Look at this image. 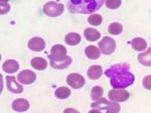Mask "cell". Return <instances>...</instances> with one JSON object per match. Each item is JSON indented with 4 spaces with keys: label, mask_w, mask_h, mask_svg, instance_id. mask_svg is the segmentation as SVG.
<instances>
[{
    "label": "cell",
    "mask_w": 151,
    "mask_h": 113,
    "mask_svg": "<svg viewBox=\"0 0 151 113\" xmlns=\"http://www.w3.org/2000/svg\"><path fill=\"white\" fill-rule=\"evenodd\" d=\"M102 53L105 55H110L114 52L116 48V43L111 37L104 36L98 43Z\"/></svg>",
    "instance_id": "cell-6"
},
{
    "label": "cell",
    "mask_w": 151,
    "mask_h": 113,
    "mask_svg": "<svg viewBox=\"0 0 151 113\" xmlns=\"http://www.w3.org/2000/svg\"><path fill=\"white\" fill-rule=\"evenodd\" d=\"M6 84L7 89L14 93H21L23 91V87L19 84L14 76H6Z\"/></svg>",
    "instance_id": "cell-11"
},
{
    "label": "cell",
    "mask_w": 151,
    "mask_h": 113,
    "mask_svg": "<svg viewBox=\"0 0 151 113\" xmlns=\"http://www.w3.org/2000/svg\"><path fill=\"white\" fill-rule=\"evenodd\" d=\"M51 55H48L50 65L56 69H64L72 63L70 56L67 55V49L62 44L54 45L51 50Z\"/></svg>",
    "instance_id": "cell-2"
},
{
    "label": "cell",
    "mask_w": 151,
    "mask_h": 113,
    "mask_svg": "<svg viewBox=\"0 0 151 113\" xmlns=\"http://www.w3.org/2000/svg\"><path fill=\"white\" fill-rule=\"evenodd\" d=\"M32 67L38 70H43L47 67V62L43 58L35 57L31 61Z\"/></svg>",
    "instance_id": "cell-17"
},
{
    "label": "cell",
    "mask_w": 151,
    "mask_h": 113,
    "mask_svg": "<svg viewBox=\"0 0 151 113\" xmlns=\"http://www.w3.org/2000/svg\"><path fill=\"white\" fill-rule=\"evenodd\" d=\"M129 69V64L122 63L111 66L104 74L111 78V85L114 89H125L132 85L135 80V77Z\"/></svg>",
    "instance_id": "cell-1"
},
{
    "label": "cell",
    "mask_w": 151,
    "mask_h": 113,
    "mask_svg": "<svg viewBox=\"0 0 151 113\" xmlns=\"http://www.w3.org/2000/svg\"><path fill=\"white\" fill-rule=\"evenodd\" d=\"M102 0H73L68 1V10L72 13L91 14L98 11L103 6Z\"/></svg>",
    "instance_id": "cell-3"
},
{
    "label": "cell",
    "mask_w": 151,
    "mask_h": 113,
    "mask_svg": "<svg viewBox=\"0 0 151 113\" xmlns=\"http://www.w3.org/2000/svg\"><path fill=\"white\" fill-rule=\"evenodd\" d=\"M104 94V89L102 87L97 86L93 87L91 90V98L93 101H97L100 99Z\"/></svg>",
    "instance_id": "cell-23"
},
{
    "label": "cell",
    "mask_w": 151,
    "mask_h": 113,
    "mask_svg": "<svg viewBox=\"0 0 151 113\" xmlns=\"http://www.w3.org/2000/svg\"><path fill=\"white\" fill-rule=\"evenodd\" d=\"M29 107V102L24 98L17 99L12 103V108L17 112H24L28 110Z\"/></svg>",
    "instance_id": "cell-12"
},
{
    "label": "cell",
    "mask_w": 151,
    "mask_h": 113,
    "mask_svg": "<svg viewBox=\"0 0 151 113\" xmlns=\"http://www.w3.org/2000/svg\"><path fill=\"white\" fill-rule=\"evenodd\" d=\"M71 94L70 89L67 87H60L57 89L55 92L56 97L60 99H66L70 96Z\"/></svg>",
    "instance_id": "cell-21"
},
{
    "label": "cell",
    "mask_w": 151,
    "mask_h": 113,
    "mask_svg": "<svg viewBox=\"0 0 151 113\" xmlns=\"http://www.w3.org/2000/svg\"><path fill=\"white\" fill-rule=\"evenodd\" d=\"M122 4V1H106V5L107 8L111 9H114L119 8Z\"/></svg>",
    "instance_id": "cell-25"
},
{
    "label": "cell",
    "mask_w": 151,
    "mask_h": 113,
    "mask_svg": "<svg viewBox=\"0 0 151 113\" xmlns=\"http://www.w3.org/2000/svg\"><path fill=\"white\" fill-rule=\"evenodd\" d=\"M88 20L90 24L93 26H98L102 23V17L99 14H95L88 16Z\"/></svg>",
    "instance_id": "cell-24"
},
{
    "label": "cell",
    "mask_w": 151,
    "mask_h": 113,
    "mask_svg": "<svg viewBox=\"0 0 151 113\" xmlns=\"http://www.w3.org/2000/svg\"><path fill=\"white\" fill-rule=\"evenodd\" d=\"M88 113H102L100 112L99 110L98 109H93V110H91L89 111Z\"/></svg>",
    "instance_id": "cell-29"
},
{
    "label": "cell",
    "mask_w": 151,
    "mask_h": 113,
    "mask_svg": "<svg viewBox=\"0 0 151 113\" xmlns=\"http://www.w3.org/2000/svg\"><path fill=\"white\" fill-rule=\"evenodd\" d=\"M63 113H80V112L73 108H67L64 110Z\"/></svg>",
    "instance_id": "cell-28"
},
{
    "label": "cell",
    "mask_w": 151,
    "mask_h": 113,
    "mask_svg": "<svg viewBox=\"0 0 151 113\" xmlns=\"http://www.w3.org/2000/svg\"><path fill=\"white\" fill-rule=\"evenodd\" d=\"M19 68V65L17 62L13 59L5 61L2 65V69L4 72L8 74H13L17 72Z\"/></svg>",
    "instance_id": "cell-13"
},
{
    "label": "cell",
    "mask_w": 151,
    "mask_h": 113,
    "mask_svg": "<svg viewBox=\"0 0 151 113\" xmlns=\"http://www.w3.org/2000/svg\"><path fill=\"white\" fill-rule=\"evenodd\" d=\"M143 85L145 89L151 90V75H148L143 80Z\"/></svg>",
    "instance_id": "cell-27"
},
{
    "label": "cell",
    "mask_w": 151,
    "mask_h": 113,
    "mask_svg": "<svg viewBox=\"0 0 151 113\" xmlns=\"http://www.w3.org/2000/svg\"><path fill=\"white\" fill-rule=\"evenodd\" d=\"M85 53L86 56L90 59H97L101 55L99 49L93 45H90L85 49Z\"/></svg>",
    "instance_id": "cell-16"
},
{
    "label": "cell",
    "mask_w": 151,
    "mask_h": 113,
    "mask_svg": "<svg viewBox=\"0 0 151 113\" xmlns=\"http://www.w3.org/2000/svg\"><path fill=\"white\" fill-rule=\"evenodd\" d=\"M83 35L85 39L89 41H95L98 40L101 36V34L96 29L88 28L83 31Z\"/></svg>",
    "instance_id": "cell-15"
},
{
    "label": "cell",
    "mask_w": 151,
    "mask_h": 113,
    "mask_svg": "<svg viewBox=\"0 0 151 113\" xmlns=\"http://www.w3.org/2000/svg\"><path fill=\"white\" fill-rule=\"evenodd\" d=\"M67 82L72 88L79 89L83 87L85 83V78L77 73H72L67 77Z\"/></svg>",
    "instance_id": "cell-7"
},
{
    "label": "cell",
    "mask_w": 151,
    "mask_h": 113,
    "mask_svg": "<svg viewBox=\"0 0 151 113\" xmlns=\"http://www.w3.org/2000/svg\"><path fill=\"white\" fill-rule=\"evenodd\" d=\"M91 107L98 110H106V113H118L120 110L119 104L107 101L105 98H102L96 102L92 103Z\"/></svg>",
    "instance_id": "cell-4"
},
{
    "label": "cell",
    "mask_w": 151,
    "mask_h": 113,
    "mask_svg": "<svg viewBox=\"0 0 151 113\" xmlns=\"http://www.w3.org/2000/svg\"><path fill=\"white\" fill-rule=\"evenodd\" d=\"M123 31V26L119 23H113L109 25L108 31L112 35H119Z\"/></svg>",
    "instance_id": "cell-22"
},
{
    "label": "cell",
    "mask_w": 151,
    "mask_h": 113,
    "mask_svg": "<svg viewBox=\"0 0 151 113\" xmlns=\"http://www.w3.org/2000/svg\"><path fill=\"white\" fill-rule=\"evenodd\" d=\"M147 42L141 37H136L131 41V46L132 49L137 51H142L147 47Z\"/></svg>",
    "instance_id": "cell-18"
},
{
    "label": "cell",
    "mask_w": 151,
    "mask_h": 113,
    "mask_svg": "<svg viewBox=\"0 0 151 113\" xmlns=\"http://www.w3.org/2000/svg\"><path fill=\"white\" fill-rule=\"evenodd\" d=\"M103 73V70L99 65H93L88 70V75L91 80H97L101 77Z\"/></svg>",
    "instance_id": "cell-14"
},
{
    "label": "cell",
    "mask_w": 151,
    "mask_h": 113,
    "mask_svg": "<svg viewBox=\"0 0 151 113\" xmlns=\"http://www.w3.org/2000/svg\"><path fill=\"white\" fill-rule=\"evenodd\" d=\"M36 79V74L30 70H25L20 72L17 76V79L24 85L32 84Z\"/></svg>",
    "instance_id": "cell-9"
},
{
    "label": "cell",
    "mask_w": 151,
    "mask_h": 113,
    "mask_svg": "<svg viewBox=\"0 0 151 113\" xmlns=\"http://www.w3.org/2000/svg\"><path fill=\"white\" fill-rule=\"evenodd\" d=\"M64 5L55 1H50L45 4L43 12L47 16L56 17L60 16L64 11Z\"/></svg>",
    "instance_id": "cell-5"
},
{
    "label": "cell",
    "mask_w": 151,
    "mask_h": 113,
    "mask_svg": "<svg viewBox=\"0 0 151 113\" xmlns=\"http://www.w3.org/2000/svg\"><path fill=\"white\" fill-rule=\"evenodd\" d=\"M81 36L79 34L76 32H70L65 37V42L70 46H75L80 43Z\"/></svg>",
    "instance_id": "cell-20"
},
{
    "label": "cell",
    "mask_w": 151,
    "mask_h": 113,
    "mask_svg": "<svg viewBox=\"0 0 151 113\" xmlns=\"http://www.w3.org/2000/svg\"><path fill=\"white\" fill-rule=\"evenodd\" d=\"M108 96L111 101L123 102L129 99V93L124 89H111L109 92Z\"/></svg>",
    "instance_id": "cell-8"
},
{
    "label": "cell",
    "mask_w": 151,
    "mask_h": 113,
    "mask_svg": "<svg viewBox=\"0 0 151 113\" xmlns=\"http://www.w3.org/2000/svg\"><path fill=\"white\" fill-rule=\"evenodd\" d=\"M29 49L33 51L40 52L44 50L46 44L45 41L39 37H32L29 41L28 44Z\"/></svg>",
    "instance_id": "cell-10"
},
{
    "label": "cell",
    "mask_w": 151,
    "mask_h": 113,
    "mask_svg": "<svg viewBox=\"0 0 151 113\" xmlns=\"http://www.w3.org/2000/svg\"><path fill=\"white\" fill-rule=\"evenodd\" d=\"M138 59L139 63L144 66H151V47L148 49L146 52L139 53Z\"/></svg>",
    "instance_id": "cell-19"
},
{
    "label": "cell",
    "mask_w": 151,
    "mask_h": 113,
    "mask_svg": "<svg viewBox=\"0 0 151 113\" xmlns=\"http://www.w3.org/2000/svg\"><path fill=\"white\" fill-rule=\"evenodd\" d=\"M10 10V6L6 1H1V14H6Z\"/></svg>",
    "instance_id": "cell-26"
}]
</instances>
